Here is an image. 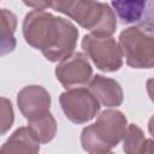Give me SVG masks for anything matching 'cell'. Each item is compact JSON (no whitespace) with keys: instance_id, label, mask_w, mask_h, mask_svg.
Instances as JSON below:
<instances>
[{"instance_id":"obj_1","label":"cell","mask_w":154,"mask_h":154,"mask_svg":"<svg viewBox=\"0 0 154 154\" xmlns=\"http://www.w3.org/2000/svg\"><path fill=\"white\" fill-rule=\"evenodd\" d=\"M23 36L31 47L41 51L49 61H60L73 52L78 30L72 22L63 17L35 8L23 20Z\"/></svg>"},{"instance_id":"obj_2","label":"cell","mask_w":154,"mask_h":154,"mask_svg":"<svg viewBox=\"0 0 154 154\" xmlns=\"http://www.w3.org/2000/svg\"><path fill=\"white\" fill-rule=\"evenodd\" d=\"M46 7L66 14L95 35H112L117 18L109 5L96 0H45Z\"/></svg>"},{"instance_id":"obj_3","label":"cell","mask_w":154,"mask_h":154,"mask_svg":"<svg viewBox=\"0 0 154 154\" xmlns=\"http://www.w3.org/2000/svg\"><path fill=\"white\" fill-rule=\"evenodd\" d=\"M128 120L118 109H106L91 125L85 126L81 132L82 148L90 154L111 152L124 137Z\"/></svg>"},{"instance_id":"obj_4","label":"cell","mask_w":154,"mask_h":154,"mask_svg":"<svg viewBox=\"0 0 154 154\" xmlns=\"http://www.w3.org/2000/svg\"><path fill=\"white\" fill-rule=\"evenodd\" d=\"M119 49L126 64L134 69H152L154 65L153 32L138 26L123 30L118 41Z\"/></svg>"},{"instance_id":"obj_5","label":"cell","mask_w":154,"mask_h":154,"mask_svg":"<svg viewBox=\"0 0 154 154\" xmlns=\"http://www.w3.org/2000/svg\"><path fill=\"white\" fill-rule=\"evenodd\" d=\"M82 48L87 58L103 72H114L123 65L122 52L112 35L87 34L82 40Z\"/></svg>"},{"instance_id":"obj_6","label":"cell","mask_w":154,"mask_h":154,"mask_svg":"<svg viewBox=\"0 0 154 154\" xmlns=\"http://www.w3.org/2000/svg\"><path fill=\"white\" fill-rule=\"evenodd\" d=\"M59 102L66 118L75 124L91 120L100 111V102L85 88H71L60 94Z\"/></svg>"},{"instance_id":"obj_7","label":"cell","mask_w":154,"mask_h":154,"mask_svg":"<svg viewBox=\"0 0 154 154\" xmlns=\"http://www.w3.org/2000/svg\"><path fill=\"white\" fill-rule=\"evenodd\" d=\"M55 77L66 89L83 87L93 77V67L87 55L72 52L63 58L55 67Z\"/></svg>"},{"instance_id":"obj_8","label":"cell","mask_w":154,"mask_h":154,"mask_svg":"<svg viewBox=\"0 0 154 154\" xmlns=\"http://www.w3.org/2000/svg\"><path fill=\"white\" fill-rule=\"evenodd\" d=\"M154 0H112L113 12L123 24L136 26L153 32Z\"/></svg>"},{"instance_id":"obj_9","label":"cell","mask_w":154,"mask_h":154,"mask_svg":"<svg viewBox=\"0 0 154 154\" xmlns=\"http://www.w3.org/2000/svg\"><path fill=\"white\" fill-rule=\"evenodd\" d=\"M17 105L28 122L34 120L49 112L51 95L41 85H28L19 90Z\"/></svg>"},{"instance_id":"obj_10","label":"cell","mask_w":154,"mask_h":154,"mask_svg":"<svg viewBox=\"0 0 154 154\" xmlns=\"http://www.w3.org/2000/svg\"><path fill=\"white\" fill-rule=\"evenodd\" d=\"M89 90L96 100L106 107H117L123 102V89L120 84L102 75H95L89 81Z\"/></svg>"},{"instance_id":"obj_11","label":"cell","mask_w":154,"mask_h":154,"mask_svg":"<svg viewBox=\"0 0 154 154\" xmlns=\"http://www.w3.org/2000/svg\"><path fill=\"white\" fill-rule=\"evenodd\" d=\"M40 141L29 126L18 128L2 144L0 153H37Z\"/></svg>"},{"instance_id":"obj_12","label":"cell","mask_w":154,"mask_h":154,"mask_svg":"<svg viewBox=\"0 0 154 154\" xmlns=\"http://www.w3.org/2000/svg\"><path fill=\"white\" fill-rule=\"evenodd\" d=\"M17 29V16L7 8H0V57L14 51L17 41L13 36Z\"/></svg>"},{"instance_id":"obj_13","label":"cell","mask_w":154,"mask_h":154,"mask_svg":"<svg viewBox=\"0 0 154 154\" xmlns=\"http://www.w3.org/2000/svg\"><path fill=\"white\" fill-rule=\"evenodd\" d=\"M123 149L129 154L150 153L152 152V140L144 137L143 131L135 124H130L126 128L125 135L123 137Z\"/></svg>"},{"instance_id":"obj_14","label":"cell","mask_w":154,"mask_h":154,"mask_svg":"<svg viewBox=\"0 0 154 154\" xmlns=\"http://www.w3.org/2000/svg\"><path fill=\"white\" fill-rule=\"evenodd\" d=\"M28 126L32 130V132L38 138L40 143H48L51 142L57 132V123L54 117L51 112L47 114L28 122Z\"/></svg>"},{"instance_id":"obj_15","label":"cell","mask_w":154,"mask_h":154,"mask_svg":"<svg viewBox=\"0 0 154 154\" xmlns=\"http://www.w3.org/2000/svg\"><path fill=\"white\" fill-rule=\"evenodd\" d=\"M14 122V112L8 99L0 96V135L6 134Z\"/></svg>"},{"instance_id":"obj_16","label":"cell","mask_w":154,"mask_h":154,"mask_svg":"<svg viewBox=\"0 0 154 154\" xmlns=\"http://www.w3.org/2000/svg\"><path fill=\"white\" fill-rule=\"evenodd\" d=\"M23 2L29 6V7H34V8H46V4L45 0H23Z\"/></svg>"}]
</instances>
